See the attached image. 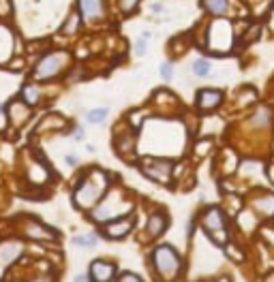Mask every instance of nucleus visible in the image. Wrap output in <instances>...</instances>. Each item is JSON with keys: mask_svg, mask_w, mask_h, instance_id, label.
<instances>
[{"mask_svg": "<svg viewBox=\"0 0 274 282\" xmlns=\"http://www.w3.org/2000/svg\"><path fill=\"white\" fill-rule=\"evenodd\" d=\"M112 176L107 171L99 169V167H90L84 171V176L77 178L75 188H73V205L81 212H90L93 207L101 201L103 195L112 188Z\"/></svg>", "mask_w": 274, "mask_h": 282, "instance_id": "nucleus-1", "label": "nucleus"}, {"mask_svg": "<svg viewBox=\"0 0 274 282\" xmlns=\"http://www.w3.org/2000/svg\"><path fill=\"white\" fill-rule=\"evenodd\" d=\"M148 267L157 282H178L185 274V257L171 244H154L148 250Z\"/></svg>", "mask_w": 274, "mask_h": 282, "instance_id": "nucleus-2", "label": "nucleus"}, {"mask_svg": "<svg viewBox=\"0 0 274 282\" xmlns=\"http://www.w3.org/2000/svg\"><path fill=\"white\" fill-rule=\"evenodd\" d=\"M133 207H135V201L126 195V190L122 186L112 184V188L103 195L101 201H99L93 210L88 212V218L97 227H101V224H105L109 220H116V218L133 214Z\"/></svg>", "mask_w": 274, "mask_h": 282, "instance_id": "nucleus-3", "label": "nucleus"}, {"mask_svg": "<svg viewBox=\"0 0 274 282\" xmlns=\"http://www.w3.org/2000/svg\"><path fill=\"white\" fill-rule=\"evenodd\" d=\"M197 222L202 227L204 235L214 244V246H225L232 240L230 233V216L225 214L221 205H208L197 216Z\"/></svg>", "mask_w": 274, "mask_h": 282, "instance_id": "nucleus-4", "label": "nucleus"}, {"mask_svg": "<svg viewBox=\"0 0 274 282\" xmlns=\"http://www.w3.org/2000/svg\"><path fill=\"white\" fill-rule=\"evenodd\" d=\"M69 67H71V51L69 49H52L36 60V65L30 71V77L34 84H45V81L58 79Z\"/></svg>", "mask_w": 274, "mask_h": 282, "instance_id": "nucleus-5", "label": "nucleus"}, {"mask_svg": "<svg viewBox=\"0 0 274 282\" xmlns=\"http://www.w3.org/2000/svg\"><path fill=\"white\" fill-rule=\"evenodd\" d=\"M173 169H176V162H173L171 158L144 156L140 160V171L150 182H157V184H169L171 178H173Z\"/></svg>", "mask_w": 274, "mask_h": 282, "instance_id": "nucleus-6", "label": "nucleus"}, {"mask_svg": "<svg viewBox=\"0 0 274 282\" xmlns=\"http://www.w3.org/2000/svg\"><path fill=\"white\" fill-rule=\"evenodd\" d=\"M232 43H234V30H232L230 22L218 20L214 24H210V28H208V47L212 49L214 53L230 51Z\"/></svg>", "mask_w": 274, "mask_h": 282, "instance_id": "nucleus-7", "label": "nucleus"}, {"mask_svg": "<svg viewBox=\"0 0 274 282\" xmlns=\"http://www.w3.org/2000/svg\"><path fill=\"white\" fill-rule=\"evenodd\" d=\"M24 252H26V244L20 238H5L0 242V280L24 257Z\"/></svg>", "mask_w": 274, "mask_h": 282, "instance_id": "nucleus-8", "label": "nucleus"}, {"mask_svg": "<svg viewBox=\"0 0 274 282\" xmlns=\"http://www.w3.org/2000/svg\"><path fill=\"white\" fill-rule=\"evenodd\" d=\"M135 229V216L129 214V216H122V218H116V220H109L105 224L99 227V235L109 242H120L124 238H129Z\"/></svg>", "mask_w": 274, "mask_h": 282, "instance_id": "nucleus-9", "label": "nucleus"}, {"mask_svg": "<svg viewBox=\"0 0 274 282\" xmlns=\"http://www.w3.org/2000/svg\"><path fill=\"white\" fill-rule=\"evenodd\" d=\"M88 278L90 282H116L120 269H118V263L112 259H95L88 265Z\"/></svg>", "mask_w": 274, "mask_h": 282, "instance_id": "nucleus-10", "label": "nucleus"}, {"mask_svg": "<svg viewBox=\"0 0 274 282\" xmlns=\"http://www.w3.org/2000/svg\"><path fill=\"white\" fill-rule=\"evenodd\" d=\"M169 229V214L165 210H154L148 214V220L144 227V235L148 242H154L165 235V231Z\"/></svg>", "mask_w": 274, "mask_h": 282, "instance_id": "nucleus-11", "label": "nucleus"}, {"mask_svg": "<svg viewBox=\"0 0 274 282\" xmlns=\"http://www.w3.org/2000/svg\"><path fill=\"white\" fill-rule=\"evenodd\" d=\"M26 233V238H30V240H36V242H52V240H58L60 238V233L56 229H50L48 224H43L41 220H36V218L28 216L24 220V229Z\"/></svg>", "mask_w": 274, "mask_h": 282, "instance_id": "nucleus-12", "label": "nucleus"}, {"mask_svg": "<svg viewBox=\"0 0 274 282\" xmlns=\"http://www.w3.org/2000/svg\"><path fill=\"white\" fill-rule=\"evenodd\" d=\"M223 103V92L218 88H202L195 96V107L197 111L208 114V111H214Z\"/></svg>", "mask_w": 274, "mask_h": 282, "instance_id": "nucleus-13", "label": "nucleus"}, {"mask_svg": "<svg viewBox=\"0 0 274 282\" xmlns=\"http://www.w3.org/2000/svg\"><path fill=\"white\" fill-rule=\"evenodd\" d=\"M251 207L253 214L257 218H266V220H272L274 218V195L266 193V190H259L251 197Z\"/></svg>", "mask_w": 274, "mask_h": 282, "instance_id": "nucleus-14", "label": "nucleus"}, {"mask_svg": "<svg viewBox=\"0 0 274 282\" xmlns=\"http://www.w3.org/2000/svg\"><path fill=\"white\" fill-rule=\"evenodd\" d=\"M79 17L86 24H95L105 17V5L103 0H77Z\"/></svg>", "mask_w": 274, "mask_h": 282, "instance_id": "nucleus-15", "label": "nucleus"}, {"mask_svg": "<svg viewBox=\"0 0 274 282\" xmlns=\"http://www.w3.org/2000/svg\"><path fill=\"white\" fill-rule=\"evenodd\" d=\"M135 131H122L120 135H116L114 145H116V154L124 160H133L137 156V141H135Z\"/></svg>", "mask_w": 274, "mask_h": 282, "instance_id": "nucleus-16", "label": "nucleus"}, {"mask_svg": "<svg viewBox=\"0 0 274 282\" xmlns=\"http://www.w3.org/2000/svg\"><path fill=\"white\" fill-rule=\"evenodd\" d=\"M30 109L26 105L22 98H15V101H11L7 105V116H9V122H11V126H17V129H22V126L30 120Z\"/></svg>", "mask_w": 274, "mask_h": 282, "instance_id": "nucleus-17", "label": "nucleus"}, {"mask_svg": "<svg viewBox=\"0 0 274 282\" xmlns=\"http://www.w3.org/2000/svg\"><path fill=\"white\" fill-rule=\"evenodd\" d=\"M272 120H274V111L272 107L261 103L253 109V114L249 116V124L253 126V129H259V131H266L272 126Z\"/></svg>", "mask_w": 274, "mask_h": 282, "instance_id": "nucleus-18", "label": "nucleus"}, {"mask_svg": "<svg viewBox=\"0 0 274 282\" xmlns=\"http://www.w3.org/2000/svg\"><path fill=\"white\" fill-rule=\"evenodd\" d=\"M41 96H43V92H41V86L39 84H34V81H28V84H24L22 86V92H20V98L22 101L28 105V107H36L41 103Z\"/></svg>", "mask_w": 274, "mask_h": 282, "instance_id": "nucleus-19", "label": "nucleus"}, {"mask_svg": "<svg viewBox=\"0 0 274 282\" xmlns=\"http://www.w3.org/2000/svg\"><path fill=\"white\" fill-rule=\"evenodd\" d=\"M71 244L77 248H95L99 244V233H81V235H73Z\"/></svg>", "mask_w": 274, "mask_h": 282, "instance_id": "nucleus-20", "label": "nucleus"}, {"mask_svg": "<svg viewBox=\"0 0 274 282\" xmlns=\"http://www.w3.org/2000/svg\"><path fill=\"white\" fill-rule=\"evenodd\" d=\"M202 7L212 15H223L230 7V0H202Z\"/></svg>", "mask_w": 274, "mask_h": 282, "instance_id": "nucleus-21", "label": "nucleus"}, {"mask_svg": "<svg viewBox=\"0 0 274 282\" xmlns=\"http://www.w3.org/2000/svg\"><path fill=\"white\" fill-rule=\"evenodd\" d=\"M107 114H109V107H95L86 114V122L88 124H103L107 120Z\"/></svg>", "mask_w": 274, "mask_h": 282, "instance_id": "nucleus-22", "label": "nucleus"}, {"mask_svg": "<svg viewBox=\"0 0 274 282\" xmlns=\"http://www.w3.org/2000/svg\"><path fill=\"white\" fill-rule=\"evenodd\" d=\"M79 24H81L79 13H71V15H69V20L65 22V26H62V34L73 36V34H75V32L79 30Z\"/></svg>", "mask_w": 274, "mask_h": 282, "instance_id": "nucleus-23", "label": "nucleus"}, {"mask_svg": "<svg viewBox=\"0 0 274 282\" xmlns=\"http://www.w3.org/2000/svg\"><path fill=\"white\" fill-rule=\"evenodd\" d=\"M223 248H225V252H227V257H230V259H234L236 263H242V261H244V257H246V254L242 252V248H238V246H236V244H234L232 240L227 242Z\"/></svg>", "mask_w": 274, "mask_h": 282, "instance_id": "nucleus-24", "label": "nucleus"}, {"mask_svg": "<svg viewBox=\"0 0 274 282\" xmlns=\"http://www.w3.org/2000/svg\"><path fill=\"white\" fill-rule=\"evenodd\" d=\"M191 69H193V73L197 77H206V75H210V69H212V67H210V62L206 58H197Z\"/></svg>", "mask_w": 274, "mask_h": 282, "instance_id": "nucleus-25", "label": "nucleus"}, {"mask_svg": "<svg viewBox=\"0 0 274 282\" xmlns=\"http://www.w3.org/2000/svg\"><path fill=\"white\" fill-rule=\"evenodd\" d=\"M116 282H144L142 276H137L135 271H120L116 278Z\"/></svg>", "mask_w": 274, "mask_h": 282, "instance_id": "nucleus-26", "label": "nucleus"}, {"mask_svg": "<svg viewBox=\"0 0 274 282\" xmlns=\"http://www.w3.org/2000/svg\"><path fill=\"white\" fill-rule=\"evenodd\" d=\"M137 5H140V0H118V7H120V11L122 13H133L135 9H137Z\"/></svg>", "mask_w": 274, "mask_h": 282, "instance_id": "nucleus-27", "label": "nucleus"}, {"mask_svg": "<svg viewBox=\"0 0 274 282\" xmlns=\"http://www.w3.org/2000/svg\"><path fill=\"white\" fill-rule=\"evenodd\" d=\"M26 282H56V278L52 276V271H39V274L30 276Z\"/></svg>", "mask_w": 274, "mask_h": 282, "instance_id": "nucleus-28", "label": "nucleus"}, {"mask_svg": "<svg viewBox=\"0 0 274 282\" xmlns=\"http://www.w3.org/2000/svg\"><path fill=\"white\" fill-rule=\"evenodd\" d=\"M210 148H212V139H202L195 145V154L197 156H206V154L210 152Z\"/></svg>", "mask_w": 274, "mask_h": 282, "instance_id": "nucleus-29", "label": "nucleus"}, {"mask_svg": "<svg viewBox=\"0 0 274 282\" xmlns=\"http://www.w3.org/2000/svg\"><path fill=\"white\" fill-rule=\"evenodd\" d=\"M159 73H161V77H163V79L169 81V79L173 77V62H163L161 69H159Z\"/></svg>", "mask_w": 274, "mask_h": 282, "instance_id": "nucleus-30", "label": "nucleus"}, {"mask_svg": "<svg viewBox=\"0 0 274 282\" xmlns=\"http://www.w3.org/2000/svg\"><path fill=\"white\" fill-rule=\"evenodd\" d=\"M146 51H148V47H146V39H140V41L135 43V56L137 58H144Z\"/></svg>", "mask_w": 274, "mask_h": 282, "instance_id": "nucleus-31", "label": "nucleus"}, {"mask_svg": "<svg viewBox=\"0 0 274 282\" xmlns=\"http://www.w3.org/2000/svg\"><path fill=\"white\" fill-rule=\"evenodd\" d=\"M195 227H197V218H191L187 222V238H193L195 235Z\"/></svg>", "mask_w": 274, "mask_h": 282, "instance_id": "nucleus-32", "label": "nucleus"}, {"mask_svg": "<svg viewBox=\"0 0 274 282\" xmlns=\"http://www.w3.org/2000/svg\"><path fill=\"white\" fill-rule=\"evenodd\" d=\"M263 238H268V246L274 250V229H272V227L263 229Z\"/></svg>", "mask_w": 274, "mask_h": 282, "instance_id": "nucleus-33", "label": "nucleus"}, {"mask_svg": "<svg viewBox=\"0 0 274 282\" xmlns=\"http://www.w3.org/2000/svg\"><path fill=\"white\" fill-rule=\"evenodd\" d=\"M11 13V0H0V15Z\"/></svg>", "mask_w": 274, "mask_h": 282, "instance_id": "nucleus-34", "label": "nucleus"}, {"mask_svg": "<svg viewBox=\"0 0 274 282\" xmlns=\"http://www.w3.org/2000/svg\"><path fill=\"white\" fill-rule=\"evenodd\" d=\"M65 162H67V167H77V165H79V158L75 156V154H67V156H65Z\"/></svg>", "mask_w": 274, "mask_h": 282, "instance_id": "nucleus-35", "label": "nucleus"}, {"mask_svg": "<svg viewBox=\"0 0 274 282\" xmlns=\"http://www.w3.org/2000/svg\"><path fill=\"white\" fill-rule=\"evenodd\" d=\"M73 139H75V141H84V129L75 126V129H73Z\"/></svg>", "mask_w": 274, "mask_h": 282, "instance_id": "nucleus-36", "label": "nucleus"}, {"mask_svg": "<svg viewBox=\"0 0 274 282\" xmlns=\"http://www.w3.org/2000/svg\"><path fill=\"white\" fill-rule=\"evenodd\" d=\"M73 282H90V278H88V274H77L73 278Z\"/></svg>", "mask_w": 274, "mask_h": 282, "instance_id": "nucleus-37", "label": "nucleus"}, {"mask_svg": "<svg viewBox=\"0 0 274 282\" xmlns=\"http://www.w3.org/2000/svg\"><path fill=\"white\" fill-rule=\"evenodd\" d=\"M152 13H163V5L161 3H152Z\"/></svg>", "mask_w": 274, "mask_h": 282, "instance_id": "nucleus-38", "label": "nucleus"}, {"mask_svg": "<svg viewBox=\"0 0 274 282\" xmlns=\"http://www.w3.org/2000/svg\"><path fill=\"white\" fill-rule=\"evenodd\" d=\"M86 150H88L90 154H95V152H97V145H95V143H86Z\"/></svg>", "mask_w": 274, "mask_h": 282, "instance_id": "nucleus-39", "label": "nucleus"}, {"mask_svg": "<svg viewBox=\"0 0 274 282\" xmlns=\"http://www.w3.org/2000/svg\"><path fill=\"white\" fill-rule=\"evenodd\" d=\"M208 282H230V278H225V276H223V278H216V280H208Z\"/></svg>", "mask_w": 274, "mask_h": 282, "instance_id": "nucleus-40", "label": "nucleus"}, {"mask_svg": "<svg viewBox=\"0 0 274 282\" xmlns=\"http://www.w3.org/2000/svg\"><path fill=\"white\" fill-rule=\"evenodd\" d=\"M0 114H3V105H0Z\"/></svg>", "mask_w": 274, "mask_h": 282, "instance_id": "nucleus-41", "label": "nucleus"}]
</instances>
